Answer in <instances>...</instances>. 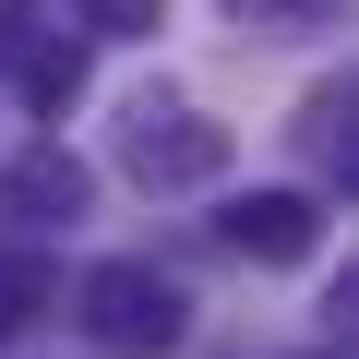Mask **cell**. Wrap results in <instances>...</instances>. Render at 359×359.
Listing matches in <instances>:
<instances>
[{"label":"cell","mask_w":359,"mask_h":359,"mask_svg":"<svg viewBox=\"0 0 359 359\" xmlns=\"http://www.w3.org/2000/svg\"><path fill=\"white\" fill-rule=\"evenodd\" d=\"M84 323H96L108 359H168L180 335H192V299H180L156 264H96L84 276Z\"/></svg>","instance_id":"1"},{"label":"cell","mask_w":359,"mask_h":359,"mask_svg":"<svg viewBox=\"0 0 359 359\" xmlns=\"http://www.w3.org/2000/svg\"><path fill=\"white\" fill-rule=\"evenodd\" d=\"M228 168V132L192 120V108H132V180L144 192H192V180Z\"/></svg>","instance_id":"2"},{"label":"cell","mask_w":359,"mask_h":359,"mask_svg":"<svg viewBox=\"0 0 359 359\" xmlns=\"http://www.w3.org/2000/svg\"><path fill=\"white\" fill-rule=\"evenodd\" d=\"M228 240H240L252 264H299V252L323 240V204H311V192H252V204H228Z\"/></svg>","instance_id":"3"},{"label":"cell","mask_w":359,"mask_h":359,"mask_svg":"<svg viewBox=\"0 0 359 359\" xmlns=\"http://www.w3.org/2000/svg\"><path fill=\"white\" fill-rule=\"evenodd\" d=\"M0 204H13V216H48V204H60V216H72V204H84V168H72V156H25L13 180H0Z\"/></svg>","instance_id":"4"},{"label":"cell","mask_w":359,"mask_h":359,"mask_svg":"<svg viewBox=\"0 0 359 359\" xmlns=\"http://www.w3.org/2000/svg\"><path fill=\"white\" fill-rule=\"evenodd\" d=\"M48 299H60V276H48L36 252H0V335H13V323H36Z\"/></svg>","instance_id":"5"},{"label":"cell","mask_w":359,"mask_h":359,"mask_svg":"<svg viewBox=\"0 0 359 359\" xmlns=\"http://www.w3.org/2000/svg\"><path fill=\"white\" fill-rule=\"evenodd\" d=\"M25 84H36V108H72V96H84V48H36Z\"/></svg>","instance_id":"6"},{"label":"cell","mask_w":359,"mask_h":359,"mask_svg":"<svg viewBox=\"0 0 359 359\" xmlns=\"http://www.w3.org/2000/svg\"><path fill=\"white\" fill-rule=\"evenodd\" d=\"M72 13H84L96 36H156V25H168V0H72Z\"/></svg>","instance_id":"7"}]
</instances>
